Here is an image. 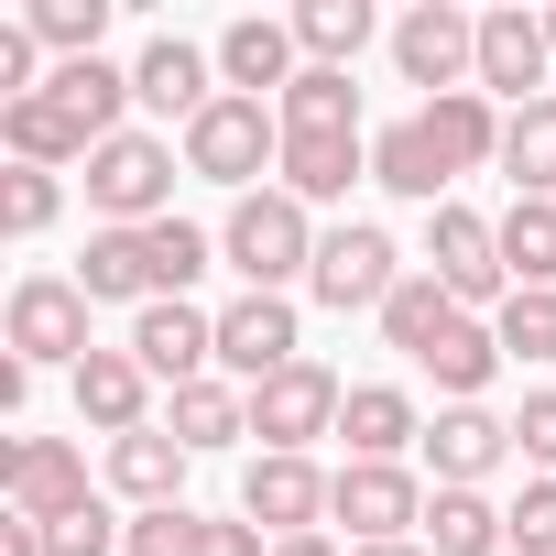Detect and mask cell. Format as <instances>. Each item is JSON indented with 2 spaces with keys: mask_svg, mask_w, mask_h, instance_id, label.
Returning a JSON list of instances; mask_svg holds the SVG:
<instances>
[{
  "mask_svg": "<svg viewBox=\"0 0 556 556\" xmlns=\"http://www.w3.org/2000/svg\"><path fill=\"white\" fill-rule=\"evenodd\" d=\"M142 251H153V295H197V273L218 262V240H207L197 218H153Z\"/></svg>",
  "mask_w": 556,
  "mask_h": 556,
  "instance_id": "obj_37",
  "label": "cell"
},
{
  "mask_svg": "<svg viewBox=\"0 0 556 556\" xmlns=\"http://www.w3.org/2000/svg\"><path fill=\"white\" fill-rule=\"evenodd\" d=\"M175 153H186V175H207V186H229V197H251L262 175H285V110L273 99H207L186 131H175Z\"/></svg>",
  "mask_w": 556,
  "mask_h": 556,
  "instance_id": "obj_2",
  "label": "cell"
},
{
  "mask_svg": "<svg viewBox=\"0 0 556 556\" xmlns=\"http://www.w3.org/2000/svg\"><path fill=\"white\" fill-rule=\"evenodd\" d=\"M0 339H12V361L34 371H77L99 339H88V295H77V273H23L12 306H0Z\"/></svg>",
  "mask_w": 556,
  "mask_h": 556,
  "instance_id": "obj_5",
  "label": "cell"
},
{
  "mask_svg": "<svg viewBox=\"0 0 556 556\" xmlns=\"http://www.w3.org/2000/svg\"><path fill=\"white\" fill-rule=\"evenodd\" d=\"M328 491H339V469L262 447V458L240 469V523H262L273 545H285V534H328Z\"/></svg>",
  "mask_w": 556,
  "mask_h": 556,
  "instance_id": "obj_10",
  "label": "cell"
},
{
  "mask_svg": "<svg viewBox=\"0 0 556 556\" xmlns=\"http://www.w3.org/2000/svg\"><path fill=\"white\" fill-rule=\"evenodd\" d=\"M0 491H12L23 523H66V513L99 502L88 491V447H66V437H12L0 447Z\"/></svg>",
  "mask_w": 556,
  "mask_h": 556,
  "instance_id": "obj_12",
  "label": "cell"
},
{
  "mask_svg": "<svg viewBox=\"0 0 556 556\" xmlns=\"http://www.w3.org/2000/svg\"><path fill=\"white\" fill-rule=\"evenodd\" d=\"M218 88H240V99H285L295 77H306V45H295V23H273V12H240L218 45Z\"/></svg>",
  "mask_w": 556,
  "mask_h": 556,
  "instance_id": "obj_16",
  "label": "cell"
},
{
  "mask_svg": "<svg viewBox=\"0 0 556 556\" xmlns=\"http://www.w3.org/2000/svg\"><path fill=\"white\" fill-rule=\"evenodd\" d=\"M110 491H121L131 513H164V502H186V447H175L164 426H142V437H110Z\"/></svg>",
  "mask_w": 556,
  "mask_h": 556,
  "instance_id": "obj_26",
  "label": "cell"
},
{
  "mask_svg": "<svg viewBox=\"0 0 556 556\" xmlns=\"http://www.w3.org/2000/svg\"><path fill=\"white\" fill-rule=\"evenodd\" d=\"M491 339H502V361H513V371H534V361H556V285H523V295H502V317H491Z\"/></svg>",
  "mask_w": 556,
  "mask_h": 556,
  "instance_id": "obj_35",
  "label": "cell"
},
{
  "mask_svg": "<svg viewBox=\"0 0 556 556\" xmlns=\"http://www.w3.org/2000/svg\"><path fill=\"white\" fill-rule=\"evenodd\" d=\"M393 285H404V251H393L382 218H339V229L317 240V273H306V295H317V306H339V317H350V306L382 317Z\"/></svg>",
  "mask_w": 556,
  "mask_h": 556,
  "instance_id": "obj_6",
  "label": "cell"
},
{
  "mask_svg": "<svg viewBox=\"0 0 556 556\" xmlns=\"http://www.w3.org/2000/svg\"><path fill=\"white\" fill-rule=\"evenodd\" d=\"M164 437L186 447V458H218V447H240L251 437V393L240 382H186V393H164Z\"/></svg>",
  "mask_w": 556,
  "mask_h": 556,
  "instance_id": "obj_20",
  "label": "cell"
},
{
  "mask_svg": "<svg viewBox=\"0 0 556 556\" xmlns=\"http://www.w3.org/2000/svg\"><path fill=\"white\" fill-rule=\"evenodd\" d=\"M339 447H350V458H404V447H426L415 393H404V382H350V404H339Z\"/></svg>",
  "mask_w": 556,
  "mask_h": 556,
  "instance_id": "obj_21",
  "label": "cell"
},
{
  "mask_svg": "<svg viewBox=\"0 0 556 556\" xmlns=\"http://www.w3.org/2000/svg\"><path fill=\"white\" fill-rule=\"evenodd\" d=\"M458 317H469V306H458V295L437 285V273H404V285H393V306H382V339H393L404 361H426V350H437V339H447Z\"/></svg>",
  "mask_w": 556,
  "mask_h": 556,
  "instance_id": "obj_30",
  "label": "cell"
},
{
  "mask_svg": "<svg viewBox=\"0 0 556 556\" xmlns=\"http://www.w3.org/2000/svg\"><path fill=\"white\" fill-rule=\"evenodd\" d=\"M0 556H45V523H23V513H12V523H0Z\"/></svg>",
  "mask_w": 556,
  "mask_h": 556,
  "instance_id": "obj_44",
  "label": "cell"
},
{
  "mask_svg": "<svg viewBox=\"0 0 556 556\" xmlns=\"http://www.w3.org/2000/svg\"><path fill=\"white\" fill-rule=\"evenodd\" d=\"M55 207H66V186L45 164H0V229H12V240H45Z\"/></svg>",
  "mask_w": 556,
  "mask_h": 556,
  "instance_id": "obj_38",
  "label": "cell"
},
{
  "mask_svg": "<svg viewBox=\"0 0 556 556\" xmlns=\"http://www.w3.org/2000/svg\"><path fill=\"white\" fill-rule=\"evenodd\" d=\"M415 121H426V142L447 153V175H480V164H502V110H491L480 88H458V99H426Z\"/></svg>",
  "mask_w": 556,
  "mask_h": 556,
  "instance_id": "obj_27",
  "label": "cell"
},
{
  "mask_svg": "<svg viewBox=\"0 0 556 556\" xmlns=\"http://www.w3.org/2000/svg\"><path fill=\"white\" fill-rule=\"evenodd\" d=\"M77 295L88 306H153V251H142V229H88V251H77Z\"/></svg>",
  "mask_w": 556,
  "mask_h": 556,
  "instance_id": "obj_22",
  "label": "cell"
},
{
  "mask_svg": "<svg viewBox=\"0 0 556 556\" xmlns=\"http://www.w3.org/2000/svg\"><path fill=\"white\" fill-rule=\"evenodd\" d=\"M339 404H350V382L328 361H295V371L251 382V437L285 447V458H317V437H339Z\"/></svg>",
  "mask_w": 556,
  "mask_h": 556,
  "instance_id": "obj_8",
  "label": "cell"
},
{
  "mask_svg": "<svg viewBox=\"0 0 556 556\" xmlns=\"http://www.w3.org/2000/svg\"><path fill=\"white\" fill-rule=\"evenodd\" d=\"M426 273H437V285H447L469 317H480V306L502 317V295H513V273H502V229H491L480 207H458V197L426 207Z\"/></svg>",
  "mask_w": 556,
  "mask_h": 556,
  "instance_id": "obj_7",
  "label": "cell"
},
{
  "mask_svg": "<svg viewBox=\"0 0 556 556\" xmlns=\"http://www.w3.org/2000/svg\"><path fill=\"white\" fill-rule=\"evenodd\" d=\"M295 23V45H306V66H361V45H371V0H306V12H285Z\"/></svg>",
  "mask_w": 556,
  "mask_h": 556,
  "instance_id": "obj_33",
  "label": "cell"
},
{
  "mask_svg": "<svg viewBox=\"0 0 556 556\" xmlns=\"http://www.w3.org/2000/svg\"><path fill=\"white\" fill-rule=\"evenodd\" d=\"M502 175H513V197H556V99L502 110Z\"/></svg>",
  "mask_w": 556,
  "mask_h": 556,
  "instance_id": "obj_32",
  "label": "cell"
},
{
  "mask_svg": "<svg viewBox=\"0 0 556 556\" xmlns=\"http://www.w3.org/2000/svg\"><path fill=\"white\" fill-rule=\"evenodd\" d=\"M415 458H426V480H437V491H480V480L513 458V415H491V404H437Z\"/></svg>",
  "mask_w": 556,
  "mask_h": 556,
  "instance_id": "obj_15",
  "label": "cell"
},
{
  "mask_svg": "<svg viewBox=\"0 0 556 556\" xmlns=\"http://www.w3.org/2000/svg\"><path fill=\"white\" fill-rule=\"evenodd\" d=\"M502 534H513V556H556V480H523L502 502Z\"/></svg>",
  "mask_w": 556,
  "mask_h": 556,
  "instance_id": "obj_40",
  "label": "cell"
},
{
  "mask_svg": "<svg viewBox=\"0 0 556 556\" xmlns=\"http://www.w3.org/2000/svg\"><path fill=\"white\" fill-rule=\"evenodd\" d=\"M66 382H77V426H88V437H142V426H164V415H153V371H142L131 350H88Z\"/></svg>",
  "mask_w": 556,
  "mask_h": 556,
  "instance_id": "obj_18",
  "label": "cell"
},
{
  "mask_svg": "<svg viewBox=\"0 0 556 556\" xmlns=\"http://www.w3.org/2000/svg\"><path fill=\"white\" fill-rule=\"evenodd\" d=\"M197 556H273V534L240 513H197Z\"/></svg>",
  "mask_w": 556,
  "mask_h": 556,
  "instance_id": "obj_43",
  "label": "cell"
},
{
  "mask_svg": "<svg viewBox=\"0 0 556 556\" xmlns=\"http://www.w3.org/2000/svg\"><path fill=\"white\" fill-rule=\"evenodd\" d=\"M45 99H66L88 142H121V131H131V110H142V99H131V66H110V55L55 66V77H45Z\"/></svg>",
  "mask_w": 556,
  "mask_h": 556,
  "instance_id": "obj_24",
  "label": "cell"
},
{
  "mask_svg": "<svg viewBox=\"0 0 556 556\" xmlns=\"http://www.w3.org/2000/svg\"><path fill=\"white\" fill-rule=\"evenodd\" d=\"M295 295H229L218 306V382H273V371H295Z\"/></svg>",
  "mask_w": 556,
  "mask_h": 556,
  "instance_id": "obj_14",
  "label": "cell"
},
{
  "mask_svg": "<svg viewBox=\"0 0 556 556\" xmlns=\"http://www.w3.org/2000/svg\"><path fill=\"white\" fill-rule=\"evenodd\" d=\"M273 110H285V131H295V142H306V131H361V88H350L339 66H306Z\"/></svg>",
  "mask_w": 556,
  "mask_h": 556,
  "instance_id": "obj_34",
  "label": "cell"
},
{
  "mask_svg": "<svg viewBox=\"0 0 556 556\" xmlns=\"http://www.w3.org/2000/svg\"><path fill=\"white\" fill-rule=\"evenodd\" d=\"M131 556H197V502H164V513H131Z\"/></svg>",
  "mask_w": 556,
  "mask_h": 556,
  "instance_id": "obj_42",
  "label": "cell"
},
{
  "mask_svg": "<svg viewBox=\"0 0 556 556\" xmlns=\"http://www.w3.org/2000/svg\"><path fill=\"white\" fill-rule=\"evenodd\" d=\"M131 99H142V110H164V121L186 131V121H197L207 99H229V88H218V55H207V45H186V34H153V45L131 55Z\"/></svg>",
  "mask_w": 556,
  "mask_h": 556,
  "instance_id": "obj_17",
  "label": "cell"
},
{
  "mask_svg": "<svg viewBox=\"0 0 556 556\" xmlns=\"http://www.w3.org/2000/svg\"><path fill=\"white\" fill-rule=\"evenodd\" d=\"M175 142H153V131H121V142H99L88 153V207H99V229H153V218H175Z\"/></svg>",
  "mask_w": 556,
  "mask_h": 556,
  "instance_id": "obj_3",
  "label": "cell"
},
{
  "mask_svg": "<svg viewBox=\"0 0 556 556\" xmlns=\"http://www.w3.org/2000/svg\"><path fill=\"white\" fill-rule=\"evenodd\" d=\"M285 197H306V207H339L350 186H371V131H285V175H273Z\"/></svg>",
  "mask_w": 556,
  "mask_h": 556,
  "instance_id": "obj_19",
  "label": "cell"
},
{
  "mask_svg": "<svg viewBox=\"0 0 556 556\" xmlns=\"http://www.w3.org/2000/svg\"><path fill=\"white\" fill-rule=\"evenodd\" d=\"M513 458L534 480H556V393L545 382H523V404H513Z\"/></svg>",
  "mask_w": 556,
  "mask_h": 556,
  "instance_id": "obj_41",
  "label": "cell"
},
{
  "mask_svg": "<svg viewBox=\"0 0 556 556\" xmlns=\"http://www.w3.org/2000/svg\"><path fill=\"white\" fill-rule=\"evenodd\" d=\"M45 556H131V523H121L110 502H88V513L45 523Z\"/></svg>",
  "mask_w": 556,
  "mask_h": 556,
  "instance_id": "obj_39",
  "label": "cell"
},
{
  "mask_svg": "<svg viewBox=\"0 0 556 556\" xmlns=\"http://www.w3.org/2000/svg\"><path fill=\"white\" fill-rule=\"evenodd\" d=\"M273 556H350V545H339V534H285Z\"/></svg>",
  "mask_w": 556,
  "mask_h": 556,
  "instance_id": "obj_45",
  "label": "cell"
},
{
  "mask_svg": "<svg viewBox=\"0 0 556 556\" xmlns=\"http://www.w3.org/2000/svg\"><path fill=\"white\" fill-rule=\"evenodd\" d=\"M545 34H556V12H545Z\"/></svg>",
  "mask_w": 556,
  "mask_h": 556,
  "instance_id": "obj_47",
  "label": "cell"
},
{
  "mask_svg": "<svg viewBox=\"0 0 556 556\" xmlns=\"http://www.w3.org/2000/svg\"><path fill=\"white\" fill-rule=\"evenodd\" d=\"M317 207L306 197H285V186H251V197H229V218H218V262L240 273V295H285V285H306L317 273Z\"/></svg>",
  "mask_w": 556,
  "mask_h": 556,
  "instance_id": "obj_1",
  "label": "cell"
},
{
  "mask_svg": "<svg viewBox=\"0 0 556 556\" xmlns=\"http://www.w3.org/2000/svg\"><path fill=\"white\" fill-rule=\"evenodd\" d=\"M426 545H437V556H513L491 491H426Z\"/></svg>",
  "mask_w": 556,
  "mask_h": 556,
  "instance_id": "obj_29",
  "label": "cell"
},
{
  "mask_svg": "<svg viewBox=\"0 0 556 556\" xmlns=\"http://www.w3.org/2000/svg\"><path fill=\"white\" fill-rule=\"evenodd\" d=\"M426 469L404 458H339V491H328V523H350V545H404L426 534Z\"/></svg>",
  "mask_w": 556,
  "mask_h": 556,
  "instance_id": "obj_4",
  "label": "cell"
},
{
  "mask_svg": "<svg viewBox=\"0 0 556 556\" xmlns=\"http://www.w3.org/2000/svg\"><path fill=\"white\" fill-rule=\"evenodd\" d=\"M491 229H502V273H513V295H523V285H556V197H513Z\"/></svg>",
  "mask_w": 556,
  "mask_h": 556,
  "instance_id": "obj_31",
  "label": "cell"
},
{
  "mask_svg": "<svg viewBox=\"0 0 556 556\" xmlns=\"http://www.w3.org/2000/svg\"><path fill=\"white\" fill-rule=\"evenodd\" d=\"M415 371H437V393H447V404H480V393L502 382V339H491V317H458Z\"/></svg>",
  "mask_w": 556,
  "mask_h": 556,
  "instance_id": "obj_28",
  "label": "cell"
},
{
  "mask_svg": "<svg viewBox=\"0 0 556 556\" xmlns=\"http://www.w3.org/2000/svg\"><path fill=\"white\" fill-rule=\"evenodd\" d=\"M0 153H12V164H45V175H66V164H88L99 142L77 131V110H66V99H12V110H0Z\"/></svg>",
  "mask_w": 556,
  "mask_h": 556,
  "instance_id": "obj_23",
  "label": "cell"
},
{
  "mask_svg": "<svg viewBox=\"0 0 556 556\" xmlns=\"http://www.w3.org/2000/svg\"><path fill=\"white\" fill-rule=\"evenodd\" d=\"M393 77L426 88V99H458V88L480 77V23L447 12V0H415V12L393 23Z\"/></svg>",
  "mask_w": 556,
  "mask_h": 556,
  "instance_id": "obj_9",
  "label": "cell"
},
{
  "mask_svg": "<svg viewBox=\"0 0 556 556\" xmlns=\"http://www.w3.org/2000/svg\"><path fill=\"white\" fill-rule=\"evenodd\" d=\"M350 556H437L426 534H404V545H350Z\"/></svg>",
  "mask_w": 556,
  "mask_h": 556,
  "instance_id": "obj_46",
  "label": "cell"
},
{
  "mask_svg": "<svg viewBox=\"0 0 556 556\" xmlns=\"http://www.w3.org/2000/svg\"><path fill=\"white\" fill-rule=\"evenodd\" d=\"M23 23H34V45H45L55 66H88V55H99V34H110V0H34Z\"/></svg>",
  "mask_w": 556,
  "mask_h": 556,
  "instance_id": "obj_36",
  "label": "cell"
},
{
  "mask_svg": "<svg viewBox=\"0 0 556 556\" xmlns=\"http://www.w3.org/2000/svg\"><path fill=\"white\" fill-rule=\"evenodd\" d=\"M121 350H131L164 393H186V382H207V371H218V317H207L197 295H153V306L131 317V339H121Z\"/></svg>",
  "mask_w": 556,
  "mask_h": 556,
  "instance_id": "obj_11",
  "label": "cell"
},
{
  "mask_svg": "<svg viewBox=\"0 0 556 556\" xmlns=\"http://www.w3.org/2000/svg\"><path fill=\"white\" fill-rule=\"evenodd\" d=\"M371 186L382 197H415V207H447V153L426 142V121H393V131H371Z\"/></svg>",
  "mask_w": 556,
  "mask_h": 556,
  "instance_id": "obj_25",
  "label": "cell"
},
{
  "mask_svg": "<svg viewBox=\"0 0 556 556\" xmlns=\"http://www.w3.org/2000/svg\"><path fill=\"white\" fill-rule=\"evenodd\" d=\"M545 77H556V34H545V12H480V77H469V88L534 110V99H556Z\"/></svg>",
  "mask_w": 556,
  "mask_h": 556,
  "instance_id": "obj_13",
  "label": "cell"
}]
</instances>
